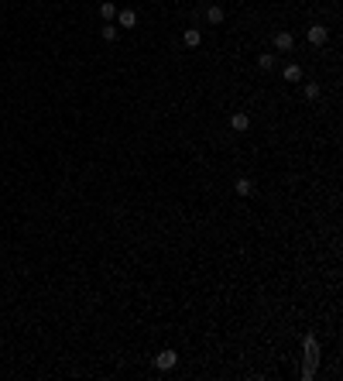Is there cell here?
I'll return each mask as SVG.
<instances>
[{
  "label": "cell",
  "mask_w": 343,
  "mask_h": 381,
  "mask_svg": "<svg viewBox=\"0 0 343 381\" xmlns=\"http://www.w3.org/2000/svg\"><path fill=\"white\" fill-rule=\"evenodd\" d=\"M175 364H179V354H175V350H161V354L154 357V367H158V371H172Z\"/></svg>",
  "instance_id": "6da1fadb"
},
{
  "label": "cell",
  "mask_w": 343,
  "mask_h": 381,
  "mask_svg": "<svg viewBox=\"0 0 343 381\" xmlns=\"http://www.w3.org/2000/svg\"><path fill=\"white\" fill-rule=\"evenodd\" d=\"M295 48V35L292 31H278L275 35V52H292Z\"/></svg>",
  "instance_id": "7a4b0ae2"
},
{
  "label": "cell",
  "mask_w": 343,
  "mask_h": 381,
  "mask_svg": "<svg viewBox=\"0 0 343 381\" xmlns=\"http://www.w3.org/2000/svg\"><path fill=\"white\" fill-rule=\"evenodd\" d=\"M326 38H329V31H326L323 24H312V28H309V41H312V45H326Z\"/></svg>",
  "instance_id": "3957f363"
},
{
  "label": "cell",
  "mask_w": 343,
  "mask_h": 381,
  "mask_svg": "<svg viewBox=\"0 0 343 381\" xmlns=\"http://www.w3.org/2000/svg\"><path fill=\"white\" fill-rule=\"evenodd\" d=\"M282 76H285V83H302V69H299V62H288L285 69H282Z\"/></svg>",
  "instance_id": "277c9868"
},
{
  "label": "cell",
  "mask_w": 343,
  "mask_h": 381,
  "mask_svg": "<svg viewBox=\"0 0 343 381\" xmlns=\"http://www.w3.org/2000/svg\"><path fill=\"white\" fill-rule=\"evenodd\" d=\"M117 28H134V24H137V14H134V11H117Z\"/></svg>",
  "instance_id": "5b68a950"
},
{
  "label": "cell",
  "mask_w": 343,
  "mask_h": 381,
  "mask_svg": "<svg viewBox=\"0 0 343 381\" xmlns=\"http://www.w3.org/2000/svg\"><path fill=\"white\" fill-rule=\"evenodd\" d=\"M230 127H233V131H240V134H244V131L250 127V117L244 114V110H240V114H233V117H230Z\"/></svg>",
  "instance_id": "8992f818"
},
{
  "label": "cell",
  "mask_w": 343,
  "mask_h": 381,
  "mask_svg": "<svg viewBox=\"0 0 343 381\" xmlns=\"http://www.w3.org/2000/svg\"><path fill=\"white\" fill-rule=\"evenodd\" d=\"M182 41H186V48H199V41H203V35H199V28H186V35H182Z\"/></svg>",
  "instance_id": "52a82bcc"
},
{
  "label": "cell",
  "mask_w": 343,
  "mask_h": 381,
  "mask_svg": "<svg viewBox=\"0 0 343 381\" xmlns=\"http://www.w3.org/2000/svg\"><path fill=\"white\" fill-rule=\"evenodd\" d=\"M233 189H237V196H254V182L250 179H237Z\"/></svg>",
  "instance_id": "ba28073f"
},
{
  "label": "cell",
  "mask_w": 343,
  "mask_h": 381,
  "mask_svg": "<svg viewBox=\"0 0 343 381\" xmlns=\"http://www.w3.org/2000/svg\"><path fill=\"white\" fill-rule=\"evenodd\" d=\"M100 18H103V24H107V21H114V18H117V7H114V4H110V0H103V4H100Z\"/></svg>",
  "instance_id": "9c48e42d"
},
{
  "label": "cell",
  "mask_w": 343,
  "mask_h": 381,
  "mask_svg": "<svg viewBox=\"0 0 343 381\" xmlns=\"http://www.w3.org/2000/svg\"><path fill=\"white\" fill-rule=\"evenodd\" d=\"M223 18H227V14H223V7H216V4L206 11V21H210V24H223Z\"/></svg>",
  "instance_id": "30bf717a"
},
{
  "label": "cell",
  "mask_w": 343,
  "mask_h": 381,
  "mask_svg": "<svg viewBox=\"0 0 343 381\" xmlns=\"http://www.w3.org/2000/svg\"><path fill=\"white\" fill-rule=\"evenodd\" d=\"M302 93H305V100H319V93H323V90H319V83H305Z\"/></svg>",
  "instance_id": "8fae6325"
},
{
  "label": "cell",
  "mask_w": 343,
  "mask_h": 381,
  "mask_svg": "<svg viewBox=\"0 0 343 381\" xmlns=\"http://www.w3.org/2000/svg\"><path fill=\"white\" fill-rule=\"evenodd\" d=\"M103 38H107V41H117V38H120V28L107 21V24H103Z\"/></svg>",
  "instance_id": "7c38bea8"
},
{
  "label": "cell",
  "mask_w": 343,
  "mask_h": 381,
  "mask_svg": "<svg viewBox=\"0 0 343 381\" xmlns=\"http://www.w3.org/2000/svg\"><path fill=\"white\" fill-rule=\"evenodd\" d=\"M258 65H261V69H268V72H271V69H275V55H258Z\"/></svg>",
  "instance_id": "4fadbf2b"
}]
</instances>
